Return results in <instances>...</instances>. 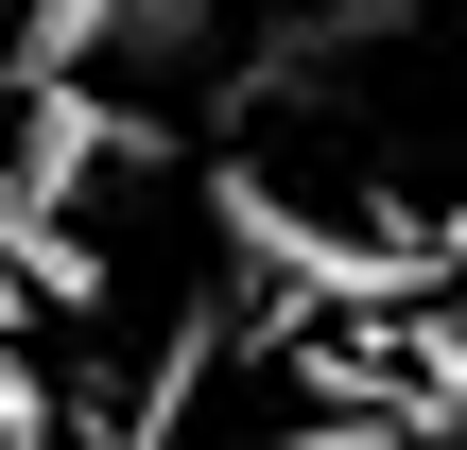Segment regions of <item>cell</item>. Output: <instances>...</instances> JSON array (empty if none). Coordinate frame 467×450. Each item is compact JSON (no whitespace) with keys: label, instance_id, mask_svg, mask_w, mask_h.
Instances as JSON below:
<instances>
[{"label":"cell","instance_id":"7a4b0ae2","mask_svg":"<svg viewBox=\"0 0 467 450\" xmlns=\"http://www.w3.org/2000/svg\"><path fill=\"white\" fill-rule=\"evenodd\" d=\"M243 0H17L0 35V87L52 104V87H173L191 52H225Z\"/></svg>","mask_w":467,"mask_h":450},{"label":"cell","instance_id":"277c9868","mask_svg":"<svg viewBox=\"0 0 467 450\" xmlns=\"http://www.w3.org/2000/svg\"><path fill=\"white\" fill-rule=\"evenodd\" d=\"M260 450H467V416H295Z\"/></svg>","mask_w":467,"mask_h":450},{"label":"cell","instance_id":"3957f363","mask_svg":"<svg viewBox=\"0 0 467 450\" xmlns=\"http://www.w3.org/2000/svg\"><path fill=\"white\" fill-rule=\"evenodd\" d=\"M0 277H17L52 330H69V312H104V243H87V225H69L35 173H17V139H0Z\"/></svg>","mask_w":467,"mask_h":450},{"label":"cell","instance_id":"8992f818","mask_svg":"<svg viewBox=\"0 0 467 450\" xmlns=\"http://www.w3.org/2000/svg\"><path fill=\"white\" fill-rule=\"evenodd\" d=\"M0 35H17V0H0Z\"/></svg>","mask_w":467,"mask_h":450},{"label":"cell","instance_id":"6da1fadb","mask_svg":"<svg viewBox=\"0 0 467 450\" xmlns=\"http://www.w3.org/2000/svg\"><path fill=\"white\" fill-rule=\"evenodd\" d=\"M208 225H225V260H260L277 295H312V312H433V277H451V243L433 225H312V208H277L260 173H225L208 191Z\"/></svg>","mask_w":467,"mask_h":450},{"label":"cell","instance_id":"5b68a950","mask_svg":"<svg viewBox=\"0 0 467 450\" xmlns=\"http://www.w3.org/2000/svg\"><path fill=\"white\" fill-rule=\"evenodd\" d=\"M52 434H87V416H69V399H52L17 347H0V450H52Z\"/></svg>","mask_w":467,"mask_h":450}]
</instances>
